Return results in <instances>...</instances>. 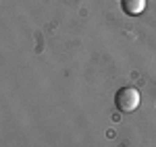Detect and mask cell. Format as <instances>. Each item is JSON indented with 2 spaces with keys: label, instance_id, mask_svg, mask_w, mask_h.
<instances>
[{
  "label": "cell",
  "instance_id": "obj_1",
  "mask_svg": "<svg viewBox=\"0 0 156 147\" xmlns=\"http://www.w3.org/2000/svg\"><path fill=\"white\" fill-rule=\"evenodd\" d=\"M115 104L121 112H135L140 108V91L135 87H123L115 95Z\"/></svg>",
  "mask_w": 156,
  "mask_h": 147
},
{
  "label": "cell",
  "instance_id": "obj_2",
  "mask_svg": "<svg viewBox=\"0 0 156 147\" xmlns=\"http://www.w3.org/2000/svg\"><path fill=\"white\" fill-rule=\"evenodd\" d=\"M121 8L125 11V15L135 17V15H142L146 8V0H121Z\"/></svg>",
  "mask_w": 156,
  "mask_h": 147
}]
</instances>
